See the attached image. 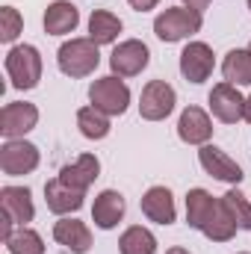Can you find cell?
<instances>
[{
	"label": "cell",
	"mask_w": 251,
	"mask_h": 254,
	"mask_svg": "<svg viewBox=\"0 0 251 254\" xmlns=\"http://www.w3.org/2000/svg\"><path fill=\"white\" fill-rule=\"evenodd\" d=\"M201 24H204L201 12H195L189 6H169L154 18V33L160 42L175 45V42H184L189 36L201 33Z\"/></svg>",
	"instance_id": "7a4b0ae2"
},
{
	"label": "cell",
	"mask_w": 251,
	"mask_h": 254,
	"mask_svg": "<svg viewBox=\"0 0 251 254\" xmlns=\"http://www.w3.org/2000/svg\"><path fill=\"white\" fill-rule=\"evenodd\" d=\"M148 63H151V51L139 39L122 42L110 57V68H113L116 77H136V74H142L148 68Z\"/></svg>",
	"instance_id": "30bf717a"
},
{
	"label": "cell",
	"mask_w": 251,
	"mask_h": 254,
	"mask_svg": "<svg viewBox=\"0 0 251 254\" xmlns=\"http://www.w3.org/2000/svg\"><path fill=\"white\" fill-rule=\"evenodd\" d=\"M187 225L201 231L213 243H228L237 234L234 219L228 216L225 204L216 201L207 190H189L187 192Z\"/></svg>",
	"instance_id": "6da1fadb"
},
{
	"label": "cell",
	"mask_w": 251,
	"mask_h": 254,
	"mask_svg": "<svg viewBox=\"0 0 251 254\" xmlns=\"http://www.w3.org/2000/svg\"><path fill=\"white\" fill-rule=\"evenodd\" d=\"M222 204H225V210H228V216L234 219L237 228L251 231V201L240 192V187H234V190L225 192V195H222Z\"/></svg>",
	"instance_id": "484cf974"
},
{
	"label": "cell",
	"mask_w": 251,
	"mask_h": 254,
	"mask_svg": "<svg viewBox=\"0 0 251 254\" xmlns=\"http://www.w3.org/2000/svg\"><path fill=\"white\" fill-rule=\"evenodd\" d=\"M142 213L157 222V225H175L178 219V207H175V195L166 187H151L142 195Z\"/></svg>",
	"instance_id": "ac0fdd59"
},
{
	"label": "cell",
	"mask_w": 251,
	"mask_h": 254,
	"mask_svg": "<svg viewBox=\"0 0 251 254\" xmlns=\"http://www.w3.org/2000/svg\"><path fill=\"white\" fill-rule=\"evenodd\" d=\"M166 254H192L189 249H184V246H175V249H169Z\"/></svg>",
	"instance_id": "f546056e"
},
{
	"label": "cell",
	"mask_w": 251,
	"mask_h": 254,
	"mask_svg": "<svg viewBox=\"0 0 251 254\" xmlns=\"http://www.w3.org/2000/svg\"><path fill=\"white\" fill-rule=\"evenodd\" d=\"M198 163H201V169H204L210 178H216V181H222V184H231V187H240L243 178H246V172L240 169V163H234L219 145H201Z\"/></svg>",
	"instance_id": "9c48e42d"
},
{
	"label": "cell",
	"mask_w": 251,
	"mask_h": 254,
	"mask_svg": "<svg viewBox=\"0 0 251 254\" xmlns=\"http://www.w3.org/2000/svg\"><path fill=\"white\" fill-rule=\"evenodd\" d=\"M89 101L92 107H98L107 116H125L130 107V89L122 77L110 74V77H98L89 86Z\"/></svg>",
	"instance_id": "5b68a950"
},
{
	"label": "cell",
	"mask_w": 251,
	"mask_h": 254,
	"mask_svg": "<svg viewBox=\"0 0 251 254\" xmlns=\"http://www.w3.org/2000/svg\"><path fill=\"white\" fill-rule=\"evenodd\" d=\"M249 51H251V45H249Z\"/></svg>",
	"instance_id": "836d02e7"
},
{
	"label": "cell",
	"mask_w": 251,
	"mask_h": 254,
	"mask_svg": "<svg viewBox=\"0 0 251 254\" xmlns=\"http://www.w3.org/2000/svg\"><path fill=\"white\" fill-rule=\"evenodd\" d=\"M80 24V12L71 0H54L45 9V33L48 36H68Z\"/></svg>",
	"instance_id": "ffe728a7"
},
{
	"label": "cell",
	"mask_w": 251,
	"mask_h": 254,
	"mask_svg": "<svg viewBox=\"0 0 251 254\" xmlns=\"http://www.w3.org/2000/svg\"><path fill=\"white\" fill-rule=\"evenodd\" d=\"M0 169L9 178L36 172L39 169V148L27 139H6L0 148Z\"/></svg>",
	"instance_id": "52a82bcc"
},
{
	"label": "cell",
	"mask_w": 251,
	"mask_h": 254,
	"mask_svg": "<svg viewBox=\"0 0 251 254\" xmlns=\"http://www.w3.org/2000/svg\"><path fill=\"white\" fill-rule=\"evenodd\" d=\"M175 104H178V92L166 83V80H151L145 83L142 89V98H139V116L145 122H163L175 113Z\"/></svg>",
	"instance_id": "8992f818"
},
{
	"label": "cell",
	"mask_w": 251,
	"mask_h": 254,
	"mask_svg": "<svg viewBox=\"0 0 251 254\" xmlns=\"http://www.w3.org/2000/svg\"><path fill=\"white\" fill-rule=\"evenodd\" d=\"M98 175H101V160L95 154H80L74 163H68V166L60 169V181L68 184L71 190H80V192L89 190L98 181Z\"/></svg>",
	"instance_id": "e0dca14e"
},
{
	"label": "cell",
	"mask_w": 251,
	"mask_h": 254,
	"mask_svg": "<svg viewBox=\"0 0 251 254\" xmlns=\"http://www.w3.org/2000/svg\"><path fill=\"white\" fill-rule=\"evenodd\" d=\"M39 125V107L27 104V101H12L0 110V133L6 139H24V133H30Z\"/></svg>",
	"instance_id": "8fae6325"
},
{
	"label": "cell",
	"mask_w": 251,
	"mask_h": 254,
	"mask_svg": "<svg viewBox=\"0 0 251 254\" xmlns=\"http://www.w3.org/2000/svg\"><path fill=\"white\" fill-rule=\"evenodd\" d=\"M178 136L187 145H207L213 136V122L201 107H187L178 119Z\"/></svg>",
	"instance_id": "2e32d148"
},
{
	"label": "cell",
	"mask_w": 251,
	"mask_h": 254,
	"mask_svg": "<svg viewBox=\"0 0 251 254\" xmlns=\"http://www.w3.org/2000/svg\"><path fill=\"white\" fill-rule=\"evenodd\" d=\"M77 127L86 139H107L110 136V116L101 113L98 107H83V110H77Z\"/></svg>",
	"instance_id": "cb8c5ba5"
},
{
	"label": "cell",
	"mask_w": 251,
	"mask_h": 254,
	"mask_svg": "<svg viewBox=\"0 0 251 254\" xmlns=\"http://www.w3.org/2000/svg\"><path fill=\"white\" fill-rule=\"evenodd\" d=\"M57 65H60V71H63L65 77H71V80L89 77L101 65L98 45L92 39H68V42H63V48L57 51Z\"/></svg>",
	"instance_id": "3957f363"
},
{
	"label": "cell",
	"mask_w": 251,
	"mask_h": 254,
	"mask_svg": "<svg viewBox=\"0 0 251 254\" xmlns=\"http://www.w3.org/2000/svg\"><path fill=\"white\" fill-rule=\"evenodd\" d=\"M125 213H127L125 195L116 192V190H104L95 198V204H92V222H95V228H101V231L119 228V222L125 219Z\"/></svg>",
	"instance_id": "9a60e30c"
},
{
	"label": "cell",
	"mask_w": 251,
	"mask_h": 254,
	"mask_svg": "<svg viewBox=\"0 0 251 254\" xmlns=\"http://www.w3.org/2000/svg\"><path fill=\"white\" fill-rule=\"evenodd\" d=\"M207 104H210V113L222 125H237L246 116V98L240 95V86H234V83H216Z\"/></svg>",
	"instance_id": "ba28073f"
},
{
	"label": "cell",
	"mask_w": 251,
	"mask_h": 254,
	"mask_svg": "<svg viewBox=\"0 0 251 254\" xmlns=\"http://www.w3.org/2000/svg\"><path fill=\"white\" fill-rule=\"evenodd\" d=\"M6 249L9 254H45V240L33 231V228H18V231H12L6 240Z\"/></svg>",
	"instance_id": "d4e9b609"
},
{
	"label": "cell",
	"mask_w": 251,
	"mask_h": 254,
	"mask_svg": "<svg viewBox=\"0 0 251 254\" xmlns=\"http://www.w3.org/2000/svg\"><path fill=\"white\" fill-rule=\"evenodd\" d=\"M243 119L251 125V98H246V116H243Z\"/></svg>",
	"instance_id": "4dcf8cb0"
},
{
	"label": "cell",
	"mask_w": 251,
	"mask_h": 254,
	"mask_svg": "<svg viewBox=\"0 0 251 254\" xmlns=\"http://www.w3.org/2000/svg\"><path fill=\"white\" fill-rule=\"evenodd\" d=\"M0 213H3V219H9L18 228H24L27 222H33L36 207H33L30 190L27 187H3L0 190Z\"/></svg>",
	"instance_id": "4fadbf2b"
},
{
	"label": "cell",
	"mask_w": 251,
	"mask_h": 254,
	"mask_svg": "<svg viewBox=\"0 0 251 254\" xmlns=\"http://www.w3.org/2000/svg\"><path fill=\"white\" fill-rule=\"evenodd\" d=\"M119 252L122 254H157V237L142 228V225H133L127 228L119 240Z\"/></svg>",
	"instance_id": "603a6c76"
},
{
	"label": "cell",
	"mask_w": 251,
	"mask_h": 254,
	"mask_svg": "<svg viewBox=\"0 0 251 254\" xmlns=\"http://www.w3.org/2000/svg\"><path fill=\"white\" fill-rule=\"evenodd\" d=\"M54 240L71 254H86L92 249V231L74 216H60V222L54 225Z\"/></svg>",
	"instance_id": "5bb4252c"
},
{
	"label": "cell",
	"mask_w": 251,
	"mask_h": 254,
	"mask_svg": "<svg viewBox=\"0 0 251 254\" xmlns=\"http://www.w3.org/2000/svg\"><path fill=\"white\" fill-rule=\"evenodd\" d=\"M240 254H249V252H240Z\"/></svg>",
	"instance_id": "1f68e13d"
},
{
	"label": "cell",
	"mask_w": 251,
	"mask_h": 254,
	"mask_svg": "<svg viewBox=\"0 0 251 254\" xmlns=\"http://www.w3.org/2000/svg\"><path fill=\"white\" fill-rule=\"evenodd\" d=\"M184 6H189V9H195V12H204V9L210 6V0H184Z\"/></svg>",
	"instance_id": "f1b7e54d"
},
{
	"label": "cell",
	"mask_w": 251,
	"mask_h": 254,
	"mask_svg": "<svg viewBox=\"0 0 251 254\" xmlns=\"http://www.w3.org/2000/svg\"><path fill=\"white\" fill-rule=\"evenodd\" d=\"M3 65H6V74H9L12 86L21 89V92L36 89L39 80H42V54L33 45H15V48H9Z\"/></svg>",
	"instance_id": "277c9868"
},
{
	"label": "cell",
	"mask_w": 251,
	"mask_h": 254,
	"mask_svg": "<svg viewBox=\"0 0 251 254\" xmlns=\"http://www.w3.org/2000/svg\"><path fill=\"white\" fill-rule=\"evenodd\" d=\"M216 68V57L213 48L204 42H189L187 48L181 51V74L187 77V83H204Z\"/></svg>",
	"instance_id": "7c38bea8"
},
{
	"label": "cell",
	"mask_w": 251,
	"mask_h": 254,
	"mask_svg": "<svg viewBox=\"0 0 251 254\" xmlns=\"http://www.w3.org/2000/svg\"><path fill=\"white\" fill-rule=\"evenodd\" d=\"M83 198H86V192L71 190L68 184L60 181V178H54V181L45 184V204H48V210L57 213V216H71V213H77V210L83 207Z\"/></svg>",
	"instance_id": "d6986e66"
},
{
	"label": "cell",
	"mask_w": 251,
	"mask_h": 254,
	"mask_svg": "<svg viewBox=\"0 0 251 254\" xmlns=\"http://www.w3.org/2000/svg\"><path fill=\"white\" fill-rule=\"evenodd\" d=\"M127 3H130V6H133L136 12H151V9H154V6H157L160 0H127Z\"/></svg>",
	"instance_id": "83f0119b"
},
{
	"label": "cell",
	"mask_w": 251,
	"mask_h": 254,
	"mask_svg": "<svg viewBox=\"0 0 251 254\" xmlns=\"http://www.w3.org/2000/svg\"><path fill=\"white\" fill-rule=\"evenodd\" d=\"M122 30H125L122 18L113 15V12H107V9H95V12L89 15V39H92L98 48H101V45H113Z\"/></svg>",
	"instance_id": "44dd1931"
},
{
	"label": "cell",
	"mask_w": 251,
	"mask_h": 254,
	"mask_svg": "<svg viewBox=\"0 0 251 254\" xmlns=\"http://www.w3.org/2000/svg\"><path fill=\"white\" fill-rule=\"evenodd\" d=\"M222 74H225V83L251 86V51L249 48L228 51V57H225V63H222Z\"/></svg>",
	"instance_id": "7402d4cb"
},
{
	"label": "cell",
	"mask_w": 251,
	"mask_h": 254,
	"mask_svg": "<svg viewBox=\"0 0 251 254\" xmlns=\"http://www.w3.org/2000/svg\"><path fill=\"white\" fill-rule=\"evenodd\" d=\"M249 9H251V0H249Z\"/></svg>",
	"instance_id": "d6a6232c"
},
{
	"label": "cell",
	"mask_w": 251,
	"mask_h": 254,
	"mask_svg": "<svg viewBox=\"0 0 251 254\" xmlns=\"http://www.w3.org/2000/svg\"><path fill=\"white\" fill-rule=\"evenodd\" d=\"M24 30V18L15 6H3L0 9V42L3 45H12Z\"/></svg>",
	"instance_id": "4316f807"
}]
</instances>
